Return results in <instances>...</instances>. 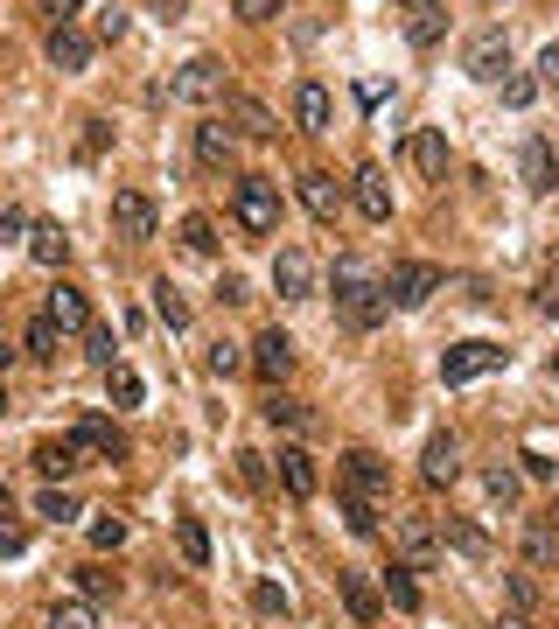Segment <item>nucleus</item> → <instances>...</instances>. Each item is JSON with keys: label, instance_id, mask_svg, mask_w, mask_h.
<instances>
[{"label": "nucleus", "instance_id": "obj_1", "mask_svg": "<svg viewBox=\"0 0 559 629\" xmlns=\"http://www.w3.org/2000/svg\"><path fill=\"white\" fill-rule=\"evenodd\" d=\"M336 308L350 329H378L384 322V273L371 259H357V252L336 259Z\"/></svg>", "mask_w": 559, "mask_h": 629}, {"label": "nucleus", "instance_id": "obj_2", "mask_svg": "<svg viewBox=\"0 0 559 629\" xmlns=\"http://www.w3.org/2000/svg\"><path fill=\"white\" fill-rule=\"evenodd\" d=\"M231 217H238L245 238H273L280 232V189H273V176H238V189H231Z\"/></svg>", "mask_w": 559, "mask_h": 629}, {"label": "nucleus", "instance_id": "obj_3", "mask_svg": "<svg viewBox=\"0 0 559 629\" xmlns=\"http://www.w3.org/2000/svg\"><path fill=\"white\" fill-rule=\"evenodd\" d=\"M440 288H448V273H440L434 259H399L392 273H384V308H427Z\"/></svg>", "mask_w": 559, "mask_h": 629}, {"label": "nucleus", "instance_id": "obj_4", "mask_svg": "<svg viewBox=\"0 0 559 629\" xmlns=\"http://www.w3.org/2000/svg\"><path fill=\"white\" fill-rule=\"evenodd\" d=\"M504 342H455V350H440V385H469V378H490L504 371Z\"/></svg>", "mask_w": 559, "mask_h": 629}, {"label": "nucleus", "instance_id": "obj_5", "mask_svg": "<svg viewBox=\"0 0 559 629\" xmlns=\"http://www.w3.org/2000/svg\"><path fill=\"white\" fill-rule=\"evenodd\" d=\"M461 70H469L476 85H504V70H511V29L469 35V49H461Z\"/></svg>", "mask_w": 559, "mask_h": 629}, {"label": "nucleus", "instance_id": "obj_6", "mask_svg": "<svg viewBox=\"0 0 559 629\" xmlns=\"http://www.w3.org/2000/svg\"><path fill=\"white\" fill-rule=\"evenodd\" d=\"M168 99H182V105L224 99V64H217V56H189V64L176 70V85H168Z\"/></svg>", "mask_w": 559, "mask_h": 629}, {"label": "nucleus", "instance_id": "obj_7", "mask_svg": "<svg viewBox=\"0 0 559 629\" xmlns=\"http://www.w3.org/2000/svg\"><path fill=\"white\" fill-rule=\"evenodd\" d=\"M154 224H161V210H154L147 189H112V232H120L126 245L154 238Z\"/></svg>", "mask_w": 559, "mask_h": 629}, {"label": "nucleus", "instance_id": "obj_8", "mask_svg": "<svg viewBox=\"0 0 559 629\" xmlns=\"http://www.w3.org/2000/svg\"><path fill=\"white\" fill-rule=\"evenodd\" d=\"M343 483H350V497L378 504L384 490H392V469H384V454H371V448H350V454H343Z\"/></svg>", "mask_w": 559, "mask_h": 629}, {"label": "nucleus", "instance_id": "obj_9", "mask_svg": "<svg viewBox=\"0 0 559 629\" xmlns=\"http://www.w3.org/2000/svg\"><path fill=\"white\" fill-rule=\"evenodd\" d=\"M517 176H525L532 196H552V189H559V155H552L546 133H532V141L517 147Z\"/></svg>", "mask_w": 559, "mask_h": 629}, {"label": "nucleus", "instance_id": "obj_10", "mask_svg": "<svg viewBox=\"0 0 559 629\" xmlns=\"http://www.w3.org/2000/svg\"><path fill=\"white\" fill-rule=\"evenodd\" d=\"M273 294L280 301H308V294H315V259H308L301 245H280V252H273Z\"/></svg>", "mask_w": 559, "mask_h": 629}, {"label": "nucleus", "instance_id": "obj_11", "mask_svg": "<svg viewBox=\"0 0 559 629\" xmlns=\"http://www.w3.org/2000/svg\"><path fill=\"white\" fill-rule=\"evenodd\" d=\"M70 448H77V454H99V462H120V454H126V434L112 427V419L85 413V419L70 427Z\"/></svg>", "mask_w": 559, "mask_h": 629}, {"label": "nucleus", "instance_id": "obj_12", "mask_svg": "<svg viewBox=\"0 0 559 629\" xmlns=\"http://www.w3.org/2000/svg\"><path fill=\"white\" fill-rule=\"evenodd\" d=\"M245 364H253L266 385H280V378L294 371V336H287V329H259V342H253V357H245Z\"/></svg>", "mask_w": 559, "mask_h": 629}, {"label": "nucleus", "instance_id": "obj_13", "mask_svg": "<svg viewBox=\"0 0 559 629\" xmlns=\"http://www.w3.org/2000/svg\"><path fill=\"white\" fill-rule=\"evenodd\" d=\"M294 126H301V133H329V126H336V99H329V85H315V78H301V85H294Z\"/></svg>", "mask_w": 559, "mask_h": 629}, {"label": "nucleus", "instance_id": "obj_14", "mask_svg": "<svg viewBox=\"0 0 559 629\" xmlns=\"http://www.w3.org/2000/svg\"><path fill=\"white\" fill-rule=\"evenodd\" d=\"M350 196H357V210H364L371 224L392 217V182H384V168H378V161H364L357 176H350Z\"/></svg>", "mask_w": 559, "mask_h": 629}, {"label": "nucleus", "instance_id": "obj_15", "mask_svg": "<svg viewBox=\"0 0 559 629\" xmlns=\"http://www.w3.org/2000/svg\"><path fill=\"white\" fill-rule=\"evenodd\" d=\"M43 315L56 322V336H85V329H91V301L77 294V288H64V280H56V288H49Z\"/></svg>", "mask_w": 559, "mask_h": 629}, {"label": "nucleus", "instance_id": "obj_16", "mask_svg": "<svg viewBox=\"0 0 559 629\" xmlns=\"http://www.w3.org/2000/svg\"><path fill=\"white\" fill-rule=\"evenodd\" d=\"M43 56H49L56 70H70V78H77V70L91 64V35L77 29V22H56V29H49V43H43Z\"/></svg>", "mask_w": 559, "mask_h": 629}, {"label": "nucleus", "instance_id": "obj_17", "mask_svg": "<svg viewBox=\"0 0 559 629\" xmlns=\"http://www.w3.org/2000/svg\"><path fill=\"white\" fill-rule=\"evenodd\" d=\"M399 552H406L413 574H427V566H440V531L427 518H399Z\"/></svg>", "mask_w": 559, "mask_h": 629}, {"label": "nucleus", "instance_id": "obj_18", "mask_svg": "<svg viewBox=\"0 0 559 629\" xmlns=\"http://www.w3.org/2000/svg\"><path fill=\"white\" fill-rule=\"evenodd\" d=\"M315 483H322V475H315V454H308V448H280V490H287V497L308 504V497H315Z\"/></svg>", "mask_w": 559, "mask_h": 629}, {"label": "nucleus", "instance_id": "obj_19", "mask_svg": "<svg viewBox=\"0 0 559 629\" xmlns=\"http://www.w3.org/2000/svg\"><path fill=\"white\" fill-rule=\"evenodd\" d=\"M336 595H343V608H350V622H378V587L371 581H364L357 574V566H343V574H336Z\"/></svg>", "mask_w": 559, "mask_h": 629}, {"label": "nucleus", "instance_id": "obj_20", "mask_svg": "<svg viewBox=\"0 0 559 629\" xmlns=\"http://www.w3.org/2000/svg\"><path fill=\"white\" fill-rule=\"evenodd\" d=\"M420 475H427L434 490L461 475V441H455V434H434V441H427V454H420Z\"/></svg>", "mask_w": 559, "mask_h": 629}, {"label": "nucleus", "instance_id": "obj_21", "mask_svg": "<svg viewBox=\"0 0 559 629\" xmlns=\"http://www.w3.org/2000/svg\"><path fill=\"white\" fill-rule=\"evenodd\" d=\"M413 168L427 182H448V133H440V126H420L413 133Z\"/></svg>", "mask_w": 559, "mask_h": 629}, {"label": "nucleus", "instance_id": "obj_22", "mask_svg": "<svg viewBox=\"0 0 559 629\" xmlns=\"http://www.w3.org/2000/svg\"><path fill=\"white\" fill-rule=\"evenodd\" d=\"M301 203H308V217H315V224H336L343 182H336V176H301Z\"/></svg>", "mask_w": 559, "mask_h": 629}, {"label": "nucleus", "instance_id": "obj_23", "mask_svg": "<svg viewBox=\"0 0 559 629\" xmlns=\"http://www.w3.org/2000/svg\"><path fill=\"white\" fill-rule=\"evenodd\" d=\"M35 475H43V483H70V475H77L70 434H64V441H43V448H35Z\"/></svg>", "mask_w": 559, "mask_h": 629}, {"label": "nucleus", "instance_id": "obj_24", "mask_svg": "<svg viewBox=\"0 0 559 629\" xmlns=\"http://www.w3.org/2000/svg\"><path fill=\"white\" fill-rule=\"evenodd\" d=\"M29 259H35V266H64V259H70L64 224H29Z\"/></svg>", "mask_w": 559, "mask_h": 629}, {"label": "nucleus", "instance_id": "obj_25", "mask_svg": "<svg viewBox=\"0 0 559 629\" xmlns=\"http://www.w3.org/2000/svg\"><path fill=\"white\" fill-rule=\"evenodd\" d=\"M231 147H238V141H231L224 120H203V126H197V161H203V168H224Z\"/></svg>", "mask_w": 559, "mask_h": 629}, {"label": "nucleus", "instance_id": "obj_26", "mask_svg": "<svg viewBox=\"0 0 559 629\" xmlns=\"http://www.w3.org/2000/svg\"><path fill=\"white\" fill-rule=\"evenodd\" d=\"M266 419H273V427H294V434H315V413L287 392H266Z\"/></svg>", "mask_w": 559, "mask_h": 629}, {"label": "nucleus", "instance_id": "obj_27", "mask_svg": "<svg viewBox=\"0 0 559 629\" xmlns=\"http://www.w3.org/2000/svg\"><path fill=\"white\" fill-rule=\"evenodd\" d=\"M154 315H161L168 322V329H189V301H182V288H176V280H154Z\"/></svg>", "mask_w": 559, "mask_h": 629}, {"label": "nucleus", "instance_id": "obj_28", "mask_svg": "<svg viewBox=\"0 0 559 629\" xmlns=\"http://www.w3.org/2000/svg\"><path fill=\"white\" fill-rule=\"evenodd\" d=\"M231 112H238V133H253V141H273V133H280V120L259 99H231Z\"/></svg>", "mask_w": 559, "mask_h": 629}, {"label": "nucleus", "instance_id": "obj_29", "mask_svg": "<svg viewBox=\"0 0 559 629\" xmlns=\"http://www.w3.org/2000/svg\"><path fill=\"white\" fill-rule=\"evenodd\" d=\"M440 546H455V552H469V560H490V539L476 525H461V518H448L440 525Z\"/></svg>", "mask_w": 559, "mask_h": 629}, {"label": "nucleus", "instance_id": "obj_30", "mask_svg": "<svg viewBox=\"0 0 559 629\" xmlns=\"http://www.w3.org/2000/svg\"><path fill=\"white\" fill-rule=\"evenodd\" d=\"M182 245H189V252H203V259H210V252H217V224H210L203 210H189V217H182Z\"/></svg>", "mask_w": 559, "mask_h": 629}, {"label": "nucleus", "instance_id": "obj_31", "mask_svg": "<svg viewBox=\"0 0 559 629\" xmlns=\"http://www.w3.org/2000/svg\"><path fill=\"white\" fill-rule=\"evenodd\" d=\"M343 525H350L357 539H378V504H364V497H350V490H343Z\"/></svg>", "mask_w": 559, "mask_h": 629}, {"label": "nucleus", "instance_id": "obj_32", "mask_svg": "<svg viewBox=\"0 0 559 629\" xmlns=\"http://www.w3.org/2000/svg\"><path fill=\"white\" fill-rule=\"evenodd\" d=\"M56 350H64L56 322H49V315H35V322H29V357H43V364H56Z\"/></svg>", "mask_w": 559, "mask_h": 629}, {"label": "nucleus", "instance_id": "obj_33", "mask_svg": "<svg viewBox=\"0 0 559 629\" xmlns=\"http://www.w3.org/2000/svg\"><path fill=\"white\" fill-rule=\"evenodd\" d=\"M35 518H49V525H70L77 518V497H70V490H43V497H35Z\"/></svg>", "mask_w": 559, "mask_h": 629}, {"label": "nucleus", "instance_id": "obj_34", "mask_svg": "<svg viewBox=\"0 0 559 629\" xmlns=\"http://www.w3.org/2000/svg\"><path fill=\"white\" fill-rule=\"evenodd\" d=\"M49 629H99V608H91V602H56Z\"/></svg>", "mask_w": 559, "mask_h": 629}, {"label": "nucleus", "instance_id": "obj_35", "mask_svg": "<svg viewBox=\"0 0 559 629\" xmlns=\"http://www.w3.org/2000/svg\"><path fill=\"white\" fill-rule=\"evenodd\" d=\"M440 29H448V14H440V8H413V22H406V35H413L420 49H434Z\"/></svg>", "mask_w": 559, "mask_h": 629}, {"label": "nucleus", "instance_id": "obj_36", "mask_svg": "<svg viewBox=\"0 0 559 629\" xmlns=\"http://www.w3.org/2000/svg\"><path fill=\"white\" fill-rule=\"evenodd\" d=\"M176 539H182V560H189V566H210V531H203L197 518H182Z\"/></svg>", "mask_w": 559, "mask_h": 629}, {"label": "nucleus", "instance_id": "obj_37", "mask_svg": "<svg viewBox=\"0 0 559 629\" xmlns=\"http://www.w3.org/2000/svg\"><path fill=\"white\" fill-rule=\"evenodd\" d=\"M147 385H141V371L133 364H112V406H141Z\"/></svg>", "mask_w": 559, "mask_h": 629}, {"label": "nucleus", "instance_id": "obj_38", "mask_svg": "<svg viewBox=\"0 0 559 629\" xmlns=\"http://www.w3.org/2000/svg\"><path fill=\"white\" fill-rule=\"evenodd\" d=\"M384 602H392V608H420V587H413V566H392V574H384Z\"/></svg>", "mask_w": 559, "mask_h": 629}, {"label": "nucleus", "instance_id": "obj_39", "mask_svg": "<svg viewBox=\"0 0 559 629\" xmlns=\"http://www.w3.org/2000/svg\"><path fill=\"white\" fill-rule=\"evenodd\" d=\"M483 490H490V504H517V469H483Z\"/></svg>", "mask_w": 559, "mask_h": 629}, {"label": "nucleus", "instance_id": "obj_40", "mask_svg": "<svg viewBox=\"0 0 559 629\" xmlns=\"http://www.w3.org/2000/svg\"><path fill=\"white\" fill-rule=\"evenodd\" d=\"M77 587H85V602H105V595H120V581H112L105 566H77Z\"/></svg>", "mask_w": 559, "mask_h": 629}, {"label": "nucleus", "instance_id": "obj_41", "mask_svg": "<svg viewBox=\"0 0 559 629\" xmlns=\"http://www.w3.org/2000/svg\"><path fill=\"white\" fill-rule=\"evenodd\" d=\"M91 29H99V43H120V35H126V8H120V0H105V8L91 14Z\"/></svg>", "mask_w": 559, "mask_h": 629}, {"label": "nucleus", "instance_id": "obj_42", "mask_svg": "<svg viewBox=\"0 0 559 629\" xmlns=\"http://www.w3.org/2000/svg\"><path fill=\"white\" fill-rule=\"evenodd\" d=\"M552 546H559V539H552V525H532V531H525V560H532V566H546V560H552Z\"/></svg>", "mask_w": 559, "mask_h": 629}, {"label": "nucleus", "instance_id": "obj_43", "mask_svg": "<svg viewBox=\"0 0 559 629\" xmlns=\"http://www.w3.org/2000/svg\"><path fill=\"white\" fill-rule=\"evenodd\" d=\"M85 357L112 371V329H99V322H91V329H85Z\"/></svg>", "mask_w": 559, "mask_h": 629}, {"label": "nucleus", "instance_id": "obj_44", "mask_svg": "<svg viewBox=\"0 0 559 629\" xmlns=\"http://www.w3.org/2000/svg\"><path fill=\"white\" fill-rule=\"evenodd\" d=\"M253 602H259V616H287V587H280V581H259Z\"/></svg>", "mask_w": 559, "mask_h": 629}, {"label": "nucleus", "instance_id": "obj_45", "mask_svg": "<svg viewBox=\"0 0 559 629\" xmlns=\"http://www.w3.org/2000/svg\"><path fill=\"white\" fill-rule=\"evenodd\" d=\"M91 546H99V552L126 546V525H120V518H91Z\"/></svg>", "mask_w": 559, "mask_h": 629}, {"label": "nucleus", "instance_id": "obj_46", "mask_svg": "<svg viewBox=\"0 0 559 629\" xmlns=\"http://www.w3.org/2000/svg\"><path fill=\"white\" fill-rule=\"evenodd\" d=\"M210 371H217V378L245 371V350H238V342H217V350H210Z\"/></svg>", "mask_w": 559, "mask_h": 629}, {"label": "nucleus", "instance_id": "obj_47", "mask_svg": "<svg viewBox=\"0 0 559 629\" xmlns=\"http://www.w3.org/2000/svg\"><path fill=\"white\" fill-rule=\"evenodd\" d=\"M538 91H559V43L538 49Z\"/></svg>", "mask_w": 559, "mask_h": 629}, {"label": "nucleus", "instance_id": "obj_48", "mask_svg": "<svg viewBox=\"0 0 559 629\" xmlns=\"http://www.w3.org/2000/svg\"><path fill=\"white\" fill-rule=\"evenodd\" d=\"M273 8H280V0H231L238 22H273Z\"/></svg>", "mask_w": 559, "mask_h": 629}, {"label": "nucleus", "instance_id": "obj_49", "mask_svg": "<svg viewBox=\"0 0 559 629\" xmlns=\"http://www.w3.org/2000/svg\"><path fill=\"white\" fill-rule=\"evenodd\" d=\"M538 99V78H504V105H532Z\"/></svg>", "mask_w": 559, "mask_h": 629}, {"label": "nucleus", "instance_id": "obj_50", "mask_svg": "<svg viewBox=\"0 0 559 629\" xmlns=\"http://www.w3.org/2000/svg\"><path fill=\"white\" fill-rule=\"evenodd\" d=\"M22 552V525H8V510H0V560H14Z\"/></svg>", "mask_w": 559, "mask_h": 629}, {"label": "nucleus", "instance_id": "obj_51", "mask_svg": "<svg viewBox=\"0 0 559 629\" xmlns=\"http://www.w3.org/2000/svg\"><path fill=\"white\" fill-rule=\"evenodd\" d=\"M147 14H154V22H182L189 0H147Z\"/></svg>", "mask_w": 559, "mask_h": 629}, {"label": "nucleus", "instance_id": "obj_52", "mask_svg": "<svg viewBox=\"0 0 559 629\" xmlns=\"http://www.w3.org/2000/svg\"><path fill=\"white\" fill-rule=\"evenodd\" d=\"M77 8H85V0H43V14H49V29H56V22H77Z\"/></svg>", "mask_w": 559, "mask_h": 629}, {"label": "nucleus", "instance_id": "obj_53", "mask_svg": "<svg viewBox=\"0 0 559 629\" xmlns=\"http://www.w3.org/2000/svg\"><path fill=\"white\" fill-rule=\"evenodd\" d=\"M29 232V210H0V238H22Z\"/></svg>", "mask_w": 559, "mask_h": 629}, {"label": "nucleus", "instance_id": "obj_54", "mask_svg": "<svg viewBox=\"0 0 559 629\" xmlns=\"http://www.w3.org/2000/svg\"><path fill=\"white\" fill-rule=\"evenodd\" d=\"M504 587H511V602H517V608H532V602H538V587H532V581H525V574H511V581H504Z\"/></svg>", "mask_w": 559, "mask_h": 629}, {"label": "nucleus", "instance_id": "obj_55", "mask_svg": "<svg viewBox=\"0 0 559 629\" xmlns=\"http://www.w3.org/2000/svg\"><path fill=\"white\" fill-rule=\"evenodd\" d=\"M85 155H105V120H85Z\"/></svg>", "mask_w": 559, "mask_h": 629}, {"label": "nucleus", "instance_id": "obj_56", "mask_svg": "<svg viewBox=\"0 0 559 629\" xmlns=\"http://www.w3.org/2000/svg\"><path fill=\"white\" fill-rule=\"evenodd\" d=\"M0 510H8V475H0Z\"/></svg>", "mask_w": 559, "mask_h": 629}, {"label": "nucleus", "instance_id": "obj_57", "mask_svg": "<svg viewBox=\"0 0 559 629\" xmlns=\"http://www.w3.org/2000/svg\"><path fill=\"white\" fill-rule=\"evenodd\" d=\"M8 357H14V350H8V342H0V371H8Z\"/></svg>", "mask_w": 559, "mask_h": 629}, {"label": "nucleus", "instance_id": "obj_58", "mask_svg": "<svg viewBox=\"0 0 559 629\" xmlns=\"http://www.w3.org/2000/svg\"><path fill=\"white\" fill-rule=\"evenodd\" d=\"M406 8H440V0H406Z\"/></svg>", "mask_w": 559, "mask_h": 629}, {"label": "nucleus", "instance_id": "obj_59", "mask_svg": "<svg viewBox=\"0 0 559 629\" xmlns=\"http://www.w3.org/2000/svg\"><path fill=\"white\" fill-rule=\"evenodd\" d=\"M504 629H532V622H525V616H517V622H504Z\"/></svg>", "mask_w": 559, "mask_h": 629}, {"label": "nucleus", "instance_id": "obj_60", "mask_svg": "<svg viewBox=\"0 0 559 629\" xmlns=\"http://www.w3.org/2000/svg\"><path fill=\"white\" fill-rule=\"evenodd\" d=\"M0 413H8V392H0Z\"/></svg>", "mask_w": 559, "mask_h": 629}, {"label": "nucleus", "instance_id": "obj_61", "mask_svg": "<svg viewBox=\"0 0 559 629\" xmlns=\"http://www.w3.org/2000/svg\"><path fill=\"white\" fill-rule=\"evenodd\" d=\"M552 378H559V357H552Z\"/></svg>", "mask_w": 559, "mask_h": 629}, {"label": "nucleus", "instance_id": "obj_62", "mask_svg": "<svg viewBox=\"0 0 559 629\" xmlns=\"http://www.w3.org/2000/svg\"><path fill=\"white\" fill-rule=\"evenodd\" d=\"M490 8H496V0H490Z\"/></svg>", "mask_w": 559, "mask_h": 629}]
</instances>
